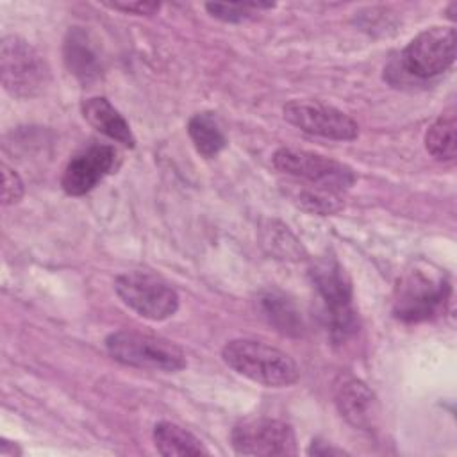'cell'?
<instances>
[{
  "mask_svg": "<svg viewBox=\"0 0 457 457\" xmlns=\"http://www.w3.org/2000/svg\"><path fill=\"white\" fill-rule=\"evenodd\" d=\"M221 357L237 375L266 387H287L300 375L291 355L259 339H232L223 346Z\"/></svg>",
  "mask_w": 457,
  "mask_h": 457,
  "instance_id": "1",
  "label": "cell"
},
{
  "mask_svg": "<svg viewBox=\"0 0 457 457\" xmlns=\"http://www.w3.org/2000/svg\"><path fill=\"white\" fill-rule=\"evenodd\" d=\"M109 355L127 366L173 373L186 368V353L173 341L137 330H116L105 337Z\"/></svg>",
  "mask_w": 457,
  "mask_h": 457,
  "instance_id": "2",
  "label": "cell"
},
{
  "mask_svg": "<svg viewBox=\"0 0 457 457\" xmlns=\"http://www.w3.org/2000/svg\"><path fill=\"white\" fill-rule=\"evenodd\" d=\"M450 282L445 273L428 268L407 271L393 302V314L405 323H418L441 314L448 303Z\"/></svg>",
  "mask_w": 457,
  "mask_h": 457,
  "instance_id": "3",
  "label": "cell"
},
{
  "mask_svg": "<svg viewBox=\"0 0 457 457\" xmlns=\"http://www.w3.org/2000/svg\"><path fill=\"white\" fill-rule=\"evenodd\" d=\"M311 278L323 300L327 320L336 339H345L357 328L355 311L352 307V282L334 257H321L311 268Z\"/></svg>",
  "mask_w": 457,
  "mask_h": 457,
  "instance_id": "4",
  "label": "cell"
},
{
  "mask_svg": "<svg viewBox=\"0 0 457 457\" xmlns=\"http://www.w3.org/2000/svg\"><path fill=\"white\" fill-rule=\"evenodd\" d=\"M2 84L18 98L36 96L48 80V68L41 54L18 36H5L0 45Z\"/></svg>",
  "mask_w": 457,
  "mask_h": 457,
  "instance_id": "5",
  "label": "cell"
},
{
  "mask_svg": "<svg viewBox=\"0 0 457 457\" xmlns=\"http://www.w3.org/2000/svg\"><path fill=\"white\" fill-rule=\"evenodd\" d=\"M114 289L129 309L152 321L168 320L179 309L177 291L148 271L121 273L114 282Z\"/></svg>",
  "mask_w": 457,
  "mask_h": 457,
  "instance_id": "6",
  "label": "cell"
},
{
  "mask_svg": "<svg viewBox=\"0 0 457 457\" xmlns=\"http://www.w3.org/2000/svg\"><path fill=\"white\" fill-rule=\"evenodd\" d=\"M455 29L430 27L412 37L400 52V68L405 75L427 80L446 71L455 61Z\"/></svg>",
  "mask_w": 457,
  "mask_h": 457,
  "instance_id": "7",
  "label": "cell"
},
{
  "mask_svg": "<svg viewBox=\"0 0 457 457\" xmlns=\"http://www.w3.org/2000/svg\"><path fill=\"white\" fill-rule=\"evenodd\" d=\"M273 164L282 173L302 179L309 182V186H316L334 193L345 191L355 182V173L350 166L307 150L289 146L278 148L273 154Z\"/></svg>",
  "mask_w": 457,
  "mask_h": 457,
  "instance_id": "8",
  "label": "cell"
},
{
  "mask_svg": "<svg viewBox=\"0 0 457 457\" xmlns=\"http://www.w3.org/2000/svg\"><path fill=\"white\" fill-rule=\"evenodd\" d=\"M230 443L239 455H295L296 437L289 423L273 418H246L234 425Z\"/></svg>",
  "mask_w": 457,
  "mask_h": 457,
  "instance_id": "9",
  "label": "cell"
},
{
  "mask_svg": "<svg viewBox=\"0 0 457 457\" xmlns=\"http://www.w3.org/2000/svg\"><path fill=\"white\" fill-rule=\"evenodd\" d=\"M284 118L296 129L336 141H352L359 125L346 112L318 100H291L282 109Z\"/></svg>",
  "mask_w": 457,
  "mask_h": 457,
  "instance_id": "10",
  "label": "cell"
},
{
  "mask_svg": "<svg viewBox=\"0 0 457 457\" xmlns=\"http://www.w3.org/2000/svg\"><path fill=\"white\" fill-rule=\"evenodd\" d=\"M118 162V152L111 145H89L70 159L61 186L66 195L80 196L89 193Z\"/></svg>",
  "mask_w": 457,
  "mask_h": 457,
  "instance_id": "11",
  "label": "cell"
},
{
  "mask_svg": "<svg viewBox=\"0 0 457 457\" xmlns=\"http://www.w3.org/2000/svg\"><path fill=\"white\" fill-rule=\"evenodd\" d=\"M334 402L341 416L355 428L370 430L378 416L375 393L355 377H341L334 387Z\"/></svg>",
  "mask_w": 457,
  "mask_h": 457,
  "instance_id": "12",
  "label": "cell"
},
{
  "mask_svg": "<svg viewBox=\"0 0 457 457\" xmlns=\"http://www.w3.org/2000/svg\"><path fill=\"white\" fill-rule=\"evenodd\" d=\"M82 116L100 134L121 143L123 146H134L136 137L129 123L105 96L86 98L82 102Z\"/></svg>",
  "mask_w": 457,
  "mask_h": 457,
  "instance_id": "13",
  "label": "cell"
},
{
  "mask_svg": "<svg viewBox=\"0 0 457 457\" xmlns=\"http://www.w3.org/2000/svg\"><path fill=\"white\" fill-rule=\"evenodd\" d=\"M64 62L68 70L84 84H89L100 77V59L87 34L79 27L70 30L66 36Z\"/></svg>",
  "mask_w": 457,
  "mask_h": 457,
  "instance_id": "14",
  "label": "cell"
},
{
  "mask_svg": "<svg viewBox=\"0 0 457 457\" xmlns=\"http://www.w3.org/2000/svg\"><path fill=\"white\" fill-rule=\"evenodd\" d=\"M154 443L157 452L166 457L209 453L195 434L171 421H159L154 427Z\"/></svg>",
  "mask_w": 457,
  "mask_h": 457,
  "instance_id": "15",
  "label": "cell"
},
{
  "mask_svg": "<svg viewBox=\"0 0 457 457\" xmlns=\"http://www.w3.org/2000/svg\"><path fill=\"white\" fill-rule=\"evenodd\" d=\"M187 134L198 154L214 157L227 146V136L218 116L211 111L196 112L187 121Z\"/></svg>",
  "mask_w": 457,
  "mask_h": 457,
  "instance_id": "16",
  "label": "cell"
},
{
  "mask_svg": "<svg viewBox=\"0 0 457 457\" xmlns=\"http://www.w3.org/2000/svg\"><path fill=\"white\" fill-rule=\"evenodd\" d=\"M262 316L278 332L287 336H300L303 323L295 303L280 291H266L259 298Z\"/></svg>",
  "mask_w": 457,
  "mask_h": 457,
  "instance_id": "17",
  "label": "cell"
},
{
  "mask_svg": "<svg viewBox=\"0 0 457 457\" xmlns=\"http://www.w3.org/2000/svg\"><path fill=\"white\" fill-rule=\"evenodd\" d=\"M425 148L437 161H453L457 155V118L453 111L441 114L425 134Z\"/></svg>",
  "mask_w": 457,
  "mask_h": 457,
  "instance_id": "18",
  "label": "cell"
},
{
  "mask_svg": "<svg viewBox=\"0 0 457 457\" xmlns=\"http://www.w3.org/2000/svg\"><path fill=\"white\" fill-rule=\"evenodd\" d=\"M295 198L302 209L314 212V214H323V216L334 214L343 207L337 193L327 191V189H321L316 186H312L311 189H302Z\"/></svg>",
  "mask_w": 457,
  "mask_h": 457,
  "instance_id": "19",
  "label": "cell"
},
{
  "mask_svg": "<svg viewBox=\"0 0 457 457\" xmlns=\"http://www.w3.org/2000/svg\"><path fill=\"white\" fill-rule=\"evenodd\" d=\"M273 4H261V2H252V4H205V9L209 11L211 16L227 21V23H239L246 20L252 12L250 9H270Z\"/></svg>",
  "mask_w": 457,
  "mask_h": 457,
  "instance_id": "20",
  "label": "cell"
},
{
  "mask_svg": "<svg viewBox=\"0 0 457 457\" xmlns=\"http://www.w3.org/2000/svg\"><path fill=\"white\" fill-rule=\"evenodd\" d=\"M2 180H4V187H2L4 204L5 205L16 204L23 195V182L20 175L14 170H11L7 164H2Z\"/></svg>",
  "mask_w": 457,
  "mask_h": 457,
  "instance_id": "21",
  "label": "cell"
},
{
  "mask_svg": "<svg viewBox=\"0 0 457 457\" xmlns=\"http://www.w3.org/2000/svg\"><path fill=\"white\" fill-rule=\"evenodd\" d=\"M105 5L111 9H118L123 12H134L139 16L155 14L161 7L157 2H114V4H105Z\"/></svg>",
  "mask_w": 457,
  "mask_h": 457,
  "instance_id": "22",
  "label": "cell"
},
{
  "mask_svg": "<svg viewBox=\"0 0 457 457\" xmlns=\"http://www.w3.org/2000/svg\"><path fill=\"white\" fill-rule=\"evenodd\" d=\"M307 453H309V455H323V457H325V455H345L346 452H343L341 448H336V446H332V445H327V443H323V441H320V439H314V441L311 443Z\"/></svg>",
  "mask_w": 457,
  "mask_h": 457,
  "instance_id": "23",
  "label": "cell"
}]
</instances>
